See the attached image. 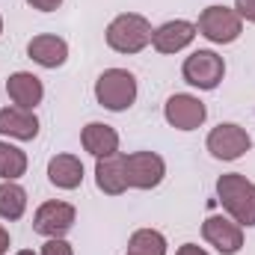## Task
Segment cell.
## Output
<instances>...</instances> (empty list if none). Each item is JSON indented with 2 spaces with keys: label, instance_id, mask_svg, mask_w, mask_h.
<instances>
[{
  "label": "cell",
  "instance_id": "obj_1",
  "mask_svg": "<svg viewBox=\"0 0 255 255\" xmlns=\"http://www.w3.org/2000/svg\"><path fill=\"white\" fill-rule=\"evenodd\" d=\"M217 196H220V205L229 211V217L238 226H247V229L255 226V184L247 175H241V172L220 175Z\"/></svg>",
  "mask_w": 255,
  "mask_h": 255
},
{
  "label": "cell",
  "instance_id": "obj_2",
  "mask_svg": "<svg viewBox=\"0 0 255 255\" xmlns=\"http://www.w3.org/2000/svg\"><path fill=\"white\" fill-rule=\"evenodd\" d=\"M151 24L148 18L136 15V12H125L116 15L107 24V45L116 54H139L145 45H151Z\"/></svg>",
  "mask_w": 255,
  "mask_h": 255
},
{
  "label": "cell",
  "instance_id": "obj_3",
  "mask_svg": "<svg viewBox=\"0 0 255 255\" xmlns=\"http://www.w3.org/2000/svg\"><path fill=\"white\" fill-rule=\"evenodd\" d=\"M95 98L104 110L122 113L136 101V77L128 68H107L95 80Z\"/></svg>",
  "mask_w": 255,
  "mask_h": 255
},
{
  "label": "cell",
  "instance_id": "obj_4",
  "mask_svg": "<svg viewBox=\"0 0 255 255\" xmlns=\"http://www.w3.org/2000/svg\"><path fill=\"white\" fill-rule=\"evenodd\" d=\"M196 30L214 45H232L241 36V30H244V18L235 9H229V6H208L199 15Z\"/></svg>",
  "mask_w": 255,
  "mask_h": 255
},
{
  "label": "cell",
  "instance_id": "obj_5",
  "mask_svg": "<svg viewBox=\"0 0 255 255\" xmlns=\"http://www.w3.org/2000/svg\"><path fill=\"white\" fill-rule=\"evenodd\" d=\"M181 74H184V80L190 86L211 92V89L220 86V80L226 74V63L214 51H193L190 57L184 60V65H181Z\"/></svg>",
  "mask_w": 255,
  "mask_h": 255
},
{
  "label": "cell",
  "instance_id": "obj_6",
  "mask_svg": "<svg viewBox=\"0 0 255 255\" xmlns=\"http://www.w3.org/2000/svg\"><path fill=\"white\" fill-rule=\"evenodd\" d=\"M125 175L128 187L154 190L166 175V163L157 151H133V154H125Z\"/></svg>",
  "mask_w": 255,
  "mask_h": 255
},
{
  "label": "cell",
  "instance_id": "obj_7",
  "mask_svg": "<svg viewBox=\"0 0 255 255\" xmlns=\"http://www.w3.org/2000/svg\"><path fill=\"white\" fill-rule=\"evenodd\" d=\"M205 145L217 160H238L253 148V136L235 122H223L208 133Z\"/></svg>",
  "mask_w": 255,
  "mask_h": 255
},
{
  "label": "cell",
  "instance_id": "obj_8",
  "mask_svg": "<svg viewBox=\"0 0 255 255\" xmlns=\"http://www.w3.org/2000/svg\"><path fill=\"white\" fill-rule=\"evenodd\" d=\"M77 211L68 202H42L33 214V232L45 238H63L65 232L74 226Z\"/></svg>",
  "mask_w": 255,
  "mask_h": 255
},
{
  "label": "cell",
  "instance_id": "obj_9",
  "mask_svg": "<svg viewBox=\"0 0 255 255\" xmlns=\"http://www.w3.org/2000/svg\"><path fill=\"white\" fill-rule=\"evenodd\" d=\"M163 116L166 122L178 130H196L208 119V107L196 98V95H187V92H178L172 95L166 104H163Z\"/></svg>",
  "mask_w": 255,
  "mask_h": 255
},
{
  "label": "cell",
  "instance_id": "obj_10",
  "mask_svg": "<svg viewBox=\"0 0 255 255\" xmlns=\"http://www.w3.org/2000/svg\"><path fill=\"white\" fill-rule=\"evenodd\" d=\"M202 235L223 255H235L244 247V226H238L235 220H226V217H208L202 223Z\"/></svg>",
  "mask_w": 255,
  "mask_h": 255
},
{
  "label": "cell",
  "instance_id": "obj_11",
  "mask_svg": "<svg viewBox=\"0 0 255 255\" xmlns=\"http://www.w3.org/2000/svg\"><path fill=\"white\" fill-rule=\"evenodd\" d=\"M196 33L199 30H196L193 21H184V18L166 21V24H160L151 33V45H154L157 54H178V51H184L193 39H196Z\"/></svg>",
  "mask_w": 255,
  "mask_h": 255
},
{
  "label": "cell",
  "instance_id": "obj_12",
  "mask_svg": "<svg viewBox=\"0 0 255 255\" xmlns=\"http://www.w3.org/2000/svg\"><path fill=\"white\" fill-rule=\"evenodd\" d=\"M6 95L12 98L15 107L36 110V107L42 104V98H45V86H42V80H39L36 74H30V71H15V74H9V80H6Z\"/></svg>",
  "mask_w": 255,
  "mask_h": 255
},
{
  "label": "cell",
  "instance_id": "obj_13",
  "mask_svg": "<svg viewBox=\"0 0 255 255\" xmlns=\"http://www.w3.org/2000/svg\"><path fill=\"white\" fill-rule=\"evenodd\" d=\"M95 184L98 190L107 196H122L128 190V175H125V154L116 151L110 157H98L95 163Z\"/></svg>",
  "mask_w": 255,
  "mask_h": 255
},
{
  "label": "cell",
  "instance_id": "obj_14",
  "mask_svg": "<svg viewBox=\"0 0 255 255\" xmlns=\"http://www.w3.org/2000/svg\"><path fill=\"white\" fill-rule=\"evenodd\" d=\"M27 57L33 63H39L42 68H60L68 60V45H65V39H60V36L42 33V36H33L30 39Z\"/></svg>",
  "mask_w": 255,
  "mask_h": 255
},
{
  "label": "cell",
  "instance_id": "obj_15",
  "mask_svg": "<svg viewBox=\"0 0 255 255\" xmlns=\"http://www.w3.org/2000/svg\"><path fill=\"white\" fill-rule=\"evenodd\" d=\"M0 133L3 136H12V139H36L39 133V119L33 110H24V107H3L0 110Z\"/></svg>",
  "mask_w": 255,
  "mask_h": 255
},
{
  "label": "cell",
  "instance_id": "obj_16",
  "mask_svg": "<svg viewBox=\"0 0 255 255\" xmlns=\"http://www.w3.org/2000/svg\"><path fill=\"white\" fill-rule=\"evenodd\" d=\"M80 142L92 157H110L119 151V133L116 128L104 125V122H89L80 130Z\"/></svg>",
  "mask_w": 255,
  "mask_h": 255
},
{
  "label": "cell",
  "instance_id": "obj_17",
  "mask_svg": "<svg viewBox=\"0 0 255 255\" xmlns=\"http://www.w3.org/2000/svg\"><path fill=\"white\" fill-rule=\"evenodd\" d=\"M48 181L60 190H77L83 184V163L74 154H57L48 163Z\"/></svg>",
  "mask_w": 255,
  "mask_h": 255
},
{
  "label": "cell",
  "instance_id": "obj_18",
  "mask_svg": "<svg viewBox=\"0 0 255 255\" xmlns=\"http://www.w3.org/2000/svg\"><path fill=\"white\" fill-rule=\"evenodd\" d=\"M27 211V190L15 181L0 184V220H21Z\"/></svg>",
  "mask_w": 255,
  "mask_h": 255
},
{
  "label": "cell",
  "instance_id": "obj_19",
  "mask_svg": "<svg viewBox=\"0 0 255 255\" xmlns=\"http://www.w3.org/2000/svg\"><path fill=\"white\" fill-rule=\"evenodd\" d=\"M128 255H166V238L154 229H139L128 241Z\"/></svg>",
  "mask_w": 255,
  "mask_h": 255
},
{
  "label": "cell",
  "instance_id": "obj_20",
  "mask_svg": "<svg viewBox=\"0 0 255 255\" xmlns=\"http://www.w3.org/2000/svg\"><path fill=\"white\" fill-rule=\"evenodd\" d=\"M27 172V154L18 145H9L0 139V178L3 181H15Z\"/></svg>",
  "mask_w": 255,
  "mask_h": 255
},
{
  "label": "cell",
  "instance_id": "obj_21",
  "mask_svg": "<svg viewBox=\"0 0 255 255\" xmlns=\"http://www.w3.org/2000/svg\"><path fill=\"white\" fill-rule=\"evenodd\" d=\"M42 255H74V250L63 238H48V244L42 247Z\"/></svg>",
  "mask_w": 255,
  "mask_h": 255
},
{
  "label": "cell",
  "instance_id": "obj_22",
  "mask_svg": "<svg viewBox=\"0 0 255 255\" xmlns=\"http://www.w3.org/2000/svg\"><path fill=\"white\" fill-rule=\"evenodd\" d=\"M235 12L255 24V0H235Z\"/></svg>",
  "mask_w": 255,
  "mask_h": 255
},
{
  "label": "cell",
  "instance_id": "obj_23",
  "mask_svg": "<svg viewBox=\"0 0 255 255\" xmlns=\"http://www.w3.org/2000/svg\"><path fill=\"white\" fill-rule=\"evenodd\" d=\"M33 9H39V12H54V9H60V3L63 0H27Z\"/></svg>",
  "mask_w": 255,
  "mask_h": 255
},
{
  "label": "cell",
  "instance_id": "obj_24",
  "mask_svg": "<svg viewBox=\"0 0 255 255\" xmlns=\"http://www.w3.org/2000/svg\"><path fill=\"white\" fill-rule=\"evenodd\" d=\"M175 255H208V253H205L202 247H196V244H184V247H181Z\"/></svg>",
  "mask_w": 255,
  "mask_h": 255
},
{
  "label": "cell",
  "instance_id": "obj_25",
  "mask_svg": "<svg viewBox=\"0 0 255 255\" xmlns=\"http://www.w3.org/2000/svg\"><path fill=\"white\" fill-rule=\"evenodd\" d=\"M9 253V232L0 226V255H6Z\"/></svg>",
  "mask_w": 255,
  "mask_h": 255
},
{
  "label": "cell",
  "instance_id": "obj_26",
  "mask_svg": "<svg viewBox=\"0 0 255 255\" xmlns=\"http://www.w3.org/2000/svg\"><path fill=\"white\" fill-rule=\"evenodd\" d=\"M15 255H36L33 250H21V253H15Z\"/></svg>",
  "mask_w": 255,
  "mask_h": 255
},
{
  "label": "cell",
  "instance_id": "obj_27",
  "mask_svg": "<svg viewBox=\"0 0 255 255\" xmlns=\"http://www.w3.org/2000/svg\"><path fill=\"white\" fill-rule=\"evenodd\" d=\"M0 33H3V18H0Z\"/></svg>",
  "mask_w": 255,
  "mask_h": 255
}]
</instances>
